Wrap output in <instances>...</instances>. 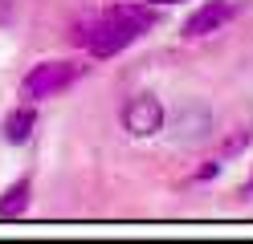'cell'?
<instances>
[{
    "instance_id": "cell-7",
    "label": "cell",
    "mask_w": 253,
    "mask_h": 244,
    "mask_svg": "<svg viewBox=\"0 0 253 244\" xmlns=\"http://www.w3.org/2000/svg\"><path fill=\"white\" fill-rule=\"evenodd\" d=\"M29 195H33V179L21 175L17 183H8L4 191H0V216H4V220H17L21 211L29 208Z\"/></svg>"
},
{
    "instance_id": "cell-6",
    "label": "cell",
    "mask_w": 253,
    "mask_h": 244,
    "mask_svg": "<svg viewBox=\"0 0 253 244\" xmlns=\"http://www.w3.org/2000/svg\"><path fill=\"white\" fill-rule=\"evenodd\" d=\"M33 130H37V110H33V102H21L17 110L4 114V122H0V135H4V142H12V146L29 142V139H33Z\"/></svg>"
},
{
    "instance_id": "cell-8",
    "label": "cell",
    "mask_w": 253,
    "mask_h": 244,
    "mask_svg": "<svg viewBox=\"0 0 253 244\" xmlns=\"http://www.w3.org/2000/svg\"><path fill=\"white\" fill-rule=\"evenodd\" d=\"M8 16H12V0H0V25H4Z\"/></svg>"
},
{
    "instance_id": "cell-5",
    "label": "cell",
    "mask_w": 253,
    "mask_h": 244,
    "mask_svg": "<svg viewBox=\"0 0 253 244\" xmlns=\"http://www.w3.org/2000/svg\"><path fill=\"white\" fill-rule=\"evenodd\" d=\"M171 126H176L180 139H204V135H209V126H212V110L204 106L200 98H184L180 110L171 114Z\"/></svg>"
},
{
    "instance_id": "cell-3",
    "label": "cell",
    "mask_w": 253,
    "mask_h": 244,
    "mask_svg": "<svg viewBox=\"0 0 253 244\" xmlns=\"http://www.w3.org/2000/svg\"><path fill=\"white\" fill-rule=\"evenodd\" d=\"M123 130L131 139H151V135H160L164 130V118H168V110H164V102L155 94H131L123 102Z\"/></svg>"
},
{
    "instance_id": "cell-9",
    "label": "cell",
    "mask_w": 253,
    "mask_h": 244,
    "mask_svg": "<svg viewBox=\"0 0 253 244\" xmlns=\"http://www.w3.org/2000/svg\"><path fill=\"white\" fill-rule=\"evenodd\" d=\"M245 195H253V175H249V183H245Z\"/></svg>"
},
{
    "instance_id": "cell-1",
    "label": "cell",
    "mask_w": 253,
    "mask_h": 244,
    "mask_svg": "<svg viewBox=\"0 0 253 244\" xmlns=\"http://www.w3.org/2000/svg\"><path fill=\"white\" fill-rule=\"evenodd\" d=\"M155 25V8L151 4H123V8H106L94 21L82 25V41L94 57H115L126 45H135L143 33Z\"/></svg>"
},
{
    "instance_id": "cell-2",
    "label": "cell",
    "mask_w": 253,
    "mask_h": 244,
    "mask_svg": "<svg viewBox=\"0 0 253 244\" xmlns=\"http://www.w3.org/2000/svg\"><path fill=\"white\" fill-rule=\"evenodd\" d=\"M82 77V65L74 61H41L21 77V102H41V98H53L61 90H70L74 81Z\"/></svg>"
},
{
    "instance_id": "cell-4",
    "label": "cell",
    "mask_w": 253,
    "mask_h": 244,
    "mask_svg": "<svg viewBox=\"0 0 253 244\" xmlns=\"http://www.w3.org/2000/svg\"><path fill=\"white\" fill-rule=\"evenodd\" d=\"M237 8H241L237 0H204V4L184 21V37H188V41H196V37H212L216 29H225L233 16H237Z\"/></svg>"
}]
</instances>
